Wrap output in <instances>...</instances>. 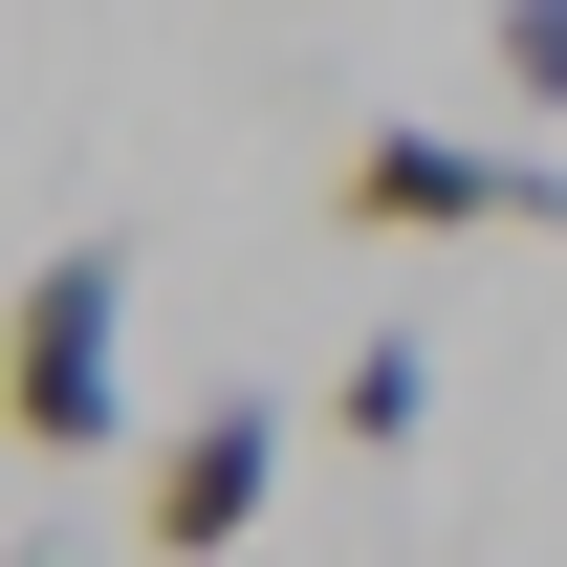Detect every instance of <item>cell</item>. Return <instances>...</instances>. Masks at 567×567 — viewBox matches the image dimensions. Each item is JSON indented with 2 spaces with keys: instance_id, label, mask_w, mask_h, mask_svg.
I'll return each mask as SVG.
<instances>
[{
  "instance_id": "7a4b0ae2",
  "label": "cell",
  "mask_w": 567,
  "mask_h": 567,
  "mask_svg": "<svg viewBox=\"0 0 567 567\" xmlns=\"http://www.w3.org/2000/svg\"><path fill=\"white\" fill-rule=\"evenodd\" d=\"M328 218L350 240H567V153H502V132H350V175H328Z\"/></svg>"
},
{
  "instance_id": "5b68a950",
  "label": "cell",
  "mask_w": 567,
  "mask_h": 567,
  "mask_svg": "<svg viewBox=\"0 0 567 567\" xmlns=\"http://www.w3.org/2000/svg\"><path fill=\"white\" fill-rule=\"evenodd\" d=\"M481 44H502V87H524V110H567V0H502Z\"/></svg>"
},
{
  "instance_id": "3957f363",
  "label": "cell",
  "mask_w": 567,
  "mask_h": 567,
  "mask_svg": "<svg viewBox=\"0 0 567 567\" xmlns=\"http://www.w3.org/2000/svg\"><path fill=\"white\" fill-rule=\"evenodd\" d=\"M284 458H306V436H284V393H197V415L132 458L153 567H240V546H262V502H284Z\"/></svg>"
},
{
  "instance_id": "8992f818",
  "label": "cell",
  "mask_w": 567,
  "mask_h": 567,
  "mask_svg": "<svg viewBox=\"0 0 567 567\" xmlns=\"http://www.w3.org/2000/svg\"><path fill=\"white\" fill-rule=\"evenodd\" d=\"M22 567H66V546H22Z\"/></svg>"
},
{
  "instance_id": "6da1fadb",
  "label": "cell",
  "mask_w": 567,
  "mask_h": 567,
  "mask_svg": "<svg viewBox=\"0 0 567 567\" xmlns=\"http://www.w3.org/2000/svg\"><path fill=\"white\" fill-rule=\"evenodd\" d=\"M0 415H22V458H110V436H132V240H44V262H22Z\"/></svg>"
},
{
  "instance_id": "277c9868",
  "label": "cell",
  "mask_w": 567,
  "mask_h": 567,
  "mask_svg": "<svg viewBox=\"0 0 567 567\" xmlns=\"http://www.w3.org/2000/svg\"><path fill=\"white\" fill-rule=\"evenodd\" d=\"M328 436H350V458H415V436H436V350H415V328H371V350L328 371Z\"/></svg>"
}]
</instances>
